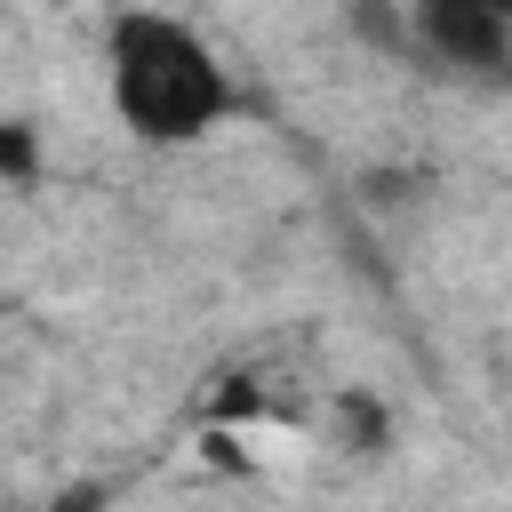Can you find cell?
<instances>
[{
	"label": "cell",
	"mask_w": 512,
	"mask_h": 512,
	"mask_svg": "<svg viewBox=\"0 0 512 512\" xmlns=\"http://www.w3.org/2000/svg\"><path fill=\"white\" fill-rule=\"evenodd\" d=\"M104 88H112V112L128 120V136H144V144H200L240 112V80L208 48V32H192L184 16H160V8L112 16Z\"/></svg>",
	"instance_id": "cell-1"
},
{
	"label": "cell",
	"mask_w": 512,
	"mask_h": 512,
	"mask_svg": "<svg viewBox=\"0 0 512 512\" xmlns=\"http://www.w3.org/2000/svg\"><path fill=\"white\" fill-rule=\"evenodd\" d=\"M448 8H512V0H448Z\"/></svg>",
	"instance_id": "cell-3"
},
{
	"label": "cell",
	"mask_w": 512,
	"mask_h": 512,
	"mask_svg": "<svg viewBox=\"0 0 512 512\" xmlns=\"http://www.w3.org/2000/svg\"><path fill=\"white\" fill-rule=\"evenodd\" d=\"M416 48L472 72V80H496L504 56H512V8H448V0H416Z\"/></svg>",
	"instance_id": "cell-2"
}]
</instances>
